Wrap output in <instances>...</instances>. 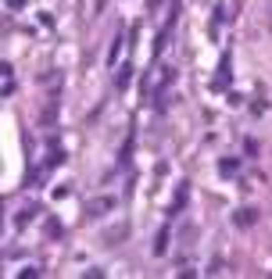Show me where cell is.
<instances>
[{
	"label": "cell",
	"instance_id": "6da1fadb",
	"mask_svg": "<svg viewBox=\"0 0 272 279\" xmlns=\"http://www.w3.org/2000/svg\"><path fill=\"white\" fill-rule=\"evenodd\" d=\"M254 222H258V211L254 208H240L237 215H233V226H240V229H251Z\"/></svg>",
	"mask_w": 272,
	"mask_h": 279
},
{
	"label": "cell",
	"instance_id": "7a4b0ae2",
	"mask_svg": "<svg viewBox=\"0 0 272 279\" xmlns=\"http://www.w3.org/2000/svg\"><path fill=\"white\" fill-rule=\"evenodd\" d=\"M229 75H233V68H229V54H222V65H219V79H215V86L222 90V86H229Z\"/></svg>",
	"mask_w": 272,
	"mask_h": 279
},
{
	"label": "cell",
	"instance_id": "3957f363",
	"mask_svg": "<svg viewBox=\"0 0 272 279\" xmlns=\"http://www.w3.org/2000/svg\"><path fill=\"white\" fill-rule=\"evenodd\" d=\"M186 197H190V186L183 183V186H179V193H176V201H172V208H169V215H179V211H183V204H186Z\"/></svg>",
	"mask_w": 272,
	"mask_h": 279
},
{
	"label": "cell",
	"instance_id": "277c9868",
	"mask_svg": "<svg viewBox=\"0 0 272 279\" xmlns=\"http://www.w3.org/2000/svg\"><path fill=\"white\" fill-rule=\"evenodd\" d=\"M122 236H129V226H119V229L104 233V244H107V247H115V244H122Z\"/></svg>",
	"mask_w": 272,
	"mask_h": 279
},
{
	"label": "cell",
	"instance_id": "5b68a950",
	"mask_svg": "<svg viewBox=\"0 0 272 279\" xmlns=\"http://www.w3.org/2000/svg\"><path fill=\"white\" fill-rule=\"evenodd\" d=\"M237 169H240L237 157H222V161H219V172H222V176H237Z\"/></svg>",
	"mask_w": 272,
	"mask_h": 279
},
{
	"label": "cell",
	"instance_id": "8992f818",
	"mask_svg": "<svg viewBox=\"0 0 272 279\" xmlns=\"http://www.w3.org/2000/svg\"><path fill=\"white\" fill-rule=\"evenodd\" d=\"M165 251H169V229H161L154 236V254H165Z\"/></svg>",
	"mask_w": 272,
	"mask_h": 279
},
{
	"label": "cell",
	"instance_id": "52a82bcc",
	"mask_svg": "<svg viewBox=\"0 0 272 279\" xmlns=\"http://www.w3.org/2000/svg\"><path fill=\"white\" fill-rule=\"evenodd\" d=\"M107 208H111V201H107V197H104V201H93V204L86 208V215H90V218H97V215H104Z\"/></svg>",
	"mask_w": 272,
	"mask_h": 279
},
{
	"label": "cell",
	"instance_id": "ba28073f",
	"mask_svg": "<svg viewBox=\"0 0 272 279\" xmlns=\"http://www.w3.org/2000/svg\"><path fill=\"white\" fill-rule=\"evenodd\" d=\"M129 79H133V65H122L119 79H115V86H119V90H126V86H129Z\"/></svg>",
	"mask_w": 272,
	"mask_h": 279
},
{
	"label": "cell",
	"instance_id": "9c48e42d",
	"mask_svg": "<svg viewBox=\"0 0 272 279\" xmlns=\"http://www.w3.org/2000/svg\"><path fill=\"white\" fill-rule=\"evenodd\" d=\"M47 233H50V236H61V222H58V218H47Z\"/></svg>",
	"mask_w": 272,
	"mask_h": 279
},
{
	"label": "cell",
	"instance_id": "30bf717a",
	"mask_svg": "<svg viewBox=\"0 0 272 279\" xmlns=\"http://www.w3.org/2000/svg\"><path fill=\"white\" fill-rule=\"evenodd\" d=\"M0 226H4V204H0Z\"/></svg>",
	"mask_w": 272,
	"mask_h": 279
},
{
	"label": "cell",
	"instance_id": "8fae6325",
	"mask_svg": "<svg viewBox=\"0 0 272 279\" xmlns=\"http://www.w3.org/2000/svg\"><path fill=\"white\" fill-rule=\"evenodd\" d=\"M158 4H161V0H150V8H158Z\"/></svg>",
	"mask_w": 272,
	"mask_h": 279
}]
</instances>
